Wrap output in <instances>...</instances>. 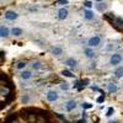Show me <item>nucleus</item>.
<instances>
[{
    "instance_id": "c756f323",
    "label": "nucleus",
    "mask_w": 123,
    "mask_h": 123,
    "mask_svg": "<svg viewBox=\"0 0 123 123\" xmlns=\"http://www.w3.org/2000/svg\"><path fill=\"white\" fill-rule=\"evenodd\" d=\"M96 1H98V3H100V1H102V0H96Z\"/></svg>"
},
{
    "instance_id": "b1692460",
    "label": "nucleus",
    "mask_w": 123,
    "mask_h": 123,
    "mask_svg": "<svg viewBox=\"0 0 123 123\" xmlns=\"http://www.w3.org/2000/svg\"><path fill=\"white\" fill-rule=\"evenodd\" d=\"M113 112H115V111H113V108H112V107H110V108L107 110V113H106V116H111L112 113H113Z\"/></svg>"
},
{
    "instance_id": "0eeeda50",
    "label": "nucleus",
    "mask_w": 123,
    "mask_h": 123,
    "mask_svg": "<svg viewBox=\"0 0 123 123\" xmlns=\"http://www.w3.org/2000/svg\"><path fill=\"white\" fill-rule=\"evenodd\" d=\"M9 35H10V31H9L7 27H5V26L0 27V36H1L3 38H4V37H7Z\"/></svg>"
},
{
    "instance_id": "4be33fe9",
    "label": "nucleus",
    "mask_w": 123,
    "mask_h": 123,
    "mask_svg": "<svg viewBox=\"0 0 123 123\" xmlns=\"http://www.w3.org/2000/svg\"><path fill=\"white\" fill-rule=\"evenodd\" d=\"M96 101H97V104H102V102L105 101V95L102 94V95H101L100 97H97V100H96Z\"/></svg>"
},
{
    "instance_id": "f8f14e48",
    "label": "nucleus",
    "mask_w": 123,
    "mask_h": 123,
    "mask_svg": "<svg viewBox=\"0 0 123 123\" xmlns=\"http://www.w3.org/2000/svg\"><path fill=\"white\" fill-rule=\"evenodd\" d=\"M31 76H32V74H31V71H28V70H25L21 73V78L25 79V80H28Z\"/></svg>"
},
{
    "instance_id": "423d86ee",
    "label": "nucleus",
    "mask_w": 123,
    "mask_h": 123,
    "mask_svg": "<svg viewBox=\"0 0 123 123\" xmlns=\"http://www.w3.org/2000/svg\"><path fill=\"white\" fill-rule=\"evenodd\" d=\"M67 16H68V10H67V9H60L59 11H58V17H59L60 20L67 18Z\"/></svg>"
},
{
    "instance_id": "5701e85b",
    "label": "nucleus",
    "mask_w": 123,
    "mask_h": 123,
    "mask_svg": "<svg viewBox=\"0 0 123 123\" xmlns=\"http://www.w3.org/2000/svg\"><path fill=\"white\" fill-rule=\"evenodd\" d=\"M60 89L62 90H68L69 89V85L67 83H63V84H60Z\"/></svg>"
},
{
    "instance_id": "f257e3e1",
    "label": "nucleus",
    "mask_w": 123,
    "mask_h": 123,
    "mask_svg": "<svg viewBox=\"0 0 123 123\" xmlns=\"http://www.w3.org/2000/svg\"><path fill=\"white\" fill-rule=\"evenodd\" d=\"M100 42H101V38L98 37V36H94V37H91L90 39H89V46L90 47H97L98 44H100Z\"/></svg>"
},
{
    "instance_id": "bb28decb",
    "label": "nucleus",
    "mask_w": 123,
    "mask_h": 123,
    "mask_svg": "<svg viewBox=\"0 0 123 123\" xmlns=\"http://www.w3.org/2000/svg\"><path fill=\"white\" fill-rule=\"evenodd\" d=\"M87 83H89V80H87V79H85V80L81 81V85H84V86H85V85H87Z\"/></svg>"
},
{
    "instance_id": "ddd939ff",
    "label": "nucleus",
    "mask_w": 123,
    "mask_h": 123,
    "mask_svg": "<svg viewBox=\"0 0 123 123\" xmlns=\"http://www.w3.org/2000/svg\"><path fill=\"white\" fill-rule=\"evenodd\" d=\"M11 33H12L14 36H21V35H22V30H21V28H17V27H14V28L11 30Z\"/></svg>"
},
{
    "instance_id": "2eb2a0df",
    "label": "nucleus",
    "mask_w": 123,
    "mask_h": 123,
    "mask_svg": "<svg viewBox=\"0 0 123 123\" xmlns=\"http://www.w3.org/2000/svg\"><path fill=\"white\" fill-rule=\"evenodd\" d=\"M84 16H85V18H87V20H92V18H94V14H92L90 10H86V11L84 12Z\"/></svg>"
},
{
    "instance_id": "a211bd4d",
    "label": "nucleus",
    "mask_w": 123,
    "mask_h": 123,
    "mask_svg": "<svg viewBox=\"0 0 123 123\" xmlns=\"http://www.w3.org/2000/svg\"><path fill=\"white\" fill-rule=\"evenodd\" d=\"M115 21H116V25L117 26H123V18L122 17H116Z\"/></svg>"
},
{
    "instance_id": "393cba45",
    "label": "nucleus",
    "mask_w": 123,
    "mask_h": 123,
    "mask_svg": "<svg viewBox=\"0 0 123 123\" xmlns=\"http://www.w3.org/2000/svg\"><path fill=\"white\" fill-rule=\"evenodd\" d=\"M58 4H60V5H67V4H68V0H59Z\"/></svg>"
},
{
    "instance_id": "f03ea898",
    "label": "nucleus",
    "mask_w": 123,
    "mask_h": 123,
    "mask_svg": "<svg viewBox=\"0 0 123 123\" xmlns=\"http://www.w3.org/2000/svg\"><path fill=\"white\" fill-rule=\"evenodd\" d=\"M121 60H122V57H121V54H112V57H111V59H110V63L112 64V65H117V64H119L121 63Z\"/></svg>"
},
{
    "instance_id": "6e6552de",
    "label": "nucleus",
    "mask_w": 123,
    "mask_h": 123,
    "mask_svg": "<svg viewBox=\"0 0 123 123\" xmlns=\"http://www.w3.org/2000/svg\"><path fill=\"white\" fill-rule=\"evenodd\" d=\"M84 53L87 58H94L95 57V52H94V49H92V47H89L84 50Z\"/></svg>"
},
{
    "instance_id": "dca6fc26",
    "label": "nucleus",
    "mask_w": 123,
    "mask_h": 123,
    "mask_svg": "<svg viewBox=\"0 0 123 123\" xmlns=\"http://www.w3.org/2000/svg\"><path fill=\"white\" fill-rule=\"evenodd\" d=\"M52 52H53V54H54V55H60V54H62V52H63V49H62L60 47H54Z\"/></svg>"
},
{
    "instance_id": "7ed1b4c3",
    "label": "nucleus",
    "mask_w": 123,
    "mask_h": 123,
    "mask_svg": "<svg viewBox=\"0 0 123 123\" xmlns=\"http://www.w3.org/2000/svg\"><path fill=\"white\" fill-rule=\"evenodd\" d=\"M57 98H58L57 91H48L47 92V100L49 102H54V101H57Z\"/></svg>"
},
{
    "instance_id": "f3484780",
    "label": "nucleus",
    "mask_w": 123,
    "mask_h": 123,
    "mask_svg": "<svg viewBox=\"0 0 123 123\" xmlns=\"http://www.w3.org/2000/svg\"><path fill=\"white\" fill-rule=\"evenodd\" d=\"M96 9L98 10V11H104V10L106 9V4L104 3V4H102V3H100L97 6H96Z\"/></svg>"
},
{
    "instance_id": "4468645a",
    "label": "nucleus",
    "mask_w": 123,
    "mask_h": 123,
    "mask_svg": "<svg viewBox=\"0 0 123 123\" xmlns=\"http://www.w3.org/2000/svg\"><path fill=\"white\" fill-rule=\"evenodd\" d=\"M62 75L65 76V78H74V74L71 73L70 70H63L62 71Z\"/></svg>"
},
{
    "instance_id": "39448f33",
    "label": "nucleus",
    "mask_w": 123,
    "mask_h": 123,
    "mask_svg": "<svg viewBox=\"0 0 123 123\" xmlns=\"http://www.w3.org/2000/svg\"><path fill=\"white\" fill-rule=\"evenodd\" d=\"M75 107H76V102H75L74 100L68 101L67 104H65V110H67V111H69V112H70V111H73Z\"/></svg>"
},
{
    "instance_id": "6ab92c4d",
    "label": "nucleus",
    "mask_w": 123,
    "mask_h": 123,
    "mask_svg": "<svg viewBox=\"0 0 123 123\" xmlns=\"http://www.w3.org/2000/svg\"><path fill=\"white\" fill-rule=\"evenodd\" d=\"M81 107H83L84 110H87V108H91V107H92V105H91V104H89V102H84V104H81Z\"/></svg>"
},
{
    "instance_id": "c85d7f7f",
    "label": "nucleus",
    "mask_w": 123,
    "mask_h": 123,
    "mask_svg": "<svg viewBox=\"0 0 123 123\" xmlns=\"http://www.w3.org/2000/svg\"><path fill=\"white\" fill-rule=\"evenodd\" d=\"M108 123H118V122H117V121H110Z\"/></svg>"
},
{
    "instance_id": "9b49d317",
    "label": "nucleus",
    "mask_w": 123,
    "mask_h": 123,
    "mask_svg": "<svg viewBox=\"0 0 123 123\" xmlns=\"http://www.w3.org/2000/svg\"><path fill=\"white\" fill-rule=\"evenodd\" d=\"M115 76L118 78V79L123 76V68H122V67H119V68H117V69L115 70Z\"/></svg>"
},
{
    "instance_id": "1a4fd4ad",
    "label": "nucleus",
    "mask_w": 123,
    "mask_h": 123,
    "mask_svg": "<svg viewBox=\"0 0 123 123\" xmlns=\"http://www.w3.org/2000/svg\"><path fill=\"white\" fill-rule=\"evenodd\" d=\"M65 64H67L68 67H70V68H75V67H76V60H75L74 58H68V59L65 60Z\"/></svg>"
},
{
    "instance_id": "20e7f679",
    "label": "nucleus",
    "mask_w": 123,
    "mask_h": 123,
    "mask_svg": "<svg viewBox=\"0 0 123 123\" xmlns=\"http://www.w3.org/2000/svg\"><path fill=\"white\" fill-rule=\"evenodd\" d=\"M17 16H18V15H17L15 11H10V10H9V11L5 12V18H6V20H10V21H12V20L17 18Z\"/></svg>"
},
{
    "instance_id": "9d476101",
    "label": "nucleus",
    "mask_w": 123,
    "mask_h": 123,
    "mask_svg": "<svg viewBox=\"0 0 123 123\" xmlns=\"http://www.w3.org/2000/svg\"><path fill=\"white\" fill-rule=\"evenodd\" d=\"M107 89H108L110 94H113V92L117 91V86H116V84H113V83H110V84L107 85Z\"/></svg>"
},
{
    "instance_id": "a878e982",
    "label": "nucleus",
    "mask_w": 123,
    "mask_h": 123,
    "mask_svg": "<svg viewBox=\"0 0 123 123\" xmlns=\"http://www.w3.org/2000/svg\"><path fill=\"white\" fill-rule=\"evenodd\" d=\"M84 5H85L86 7H91V6H92V3H91V1H85Z\"/></svg>"
},
{
    "instance_id": "aec40b11",
    "label": "nucleus",
    "mask_w": 123,
    "mask_h": 123,
    "mask_svg": "<svg viewBox=\"0 0 123 123\" xmlns=\"http://www.w3.org/2000/svg\"><path fill=\"white\" fill-rule=\"evenodd\" d=\"M16 67H17L18 69H24V68L26 67V63L21 60V62H18V63H17V65H16Z\"/></svg>"
},
{
    "instance_id": "cd10ccee",
    "label": "nucleus",
    "mask_w": 123,
    "mask_h": 123,
    "mask_svg": "<svg viewBox=\"0 0 123 123\" xmlns=\"http://www.w3.org/2000/svg\"><path fill=\"white\" fill-rule=\"evenodd\" d=\"M28 101V97L26 96V97H22V100H21V102H22V104H25V102H27Z\"/></svg>"
},
{
    "instance_id": "412c9836",
    "label": "nucleus",
    "mask_w": 123,
    "mask_h": 123,
    "mask_svg": "<svg viewBox=\"0 0 123 123\" xmlns=\"http://www.w3.org/2000/svg\"><path fill=\"white\" fill-rule=\"evenodd\" d=\"M32 68L33 69H41V68H42V65H41L39 62H35V63L32 64Z\"/></svg>"
}]
</instances>
